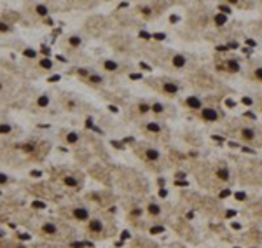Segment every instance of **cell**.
<instances>
[{"instance_id":"cell-29","label":"cell","mask_w":262,"mask_h":248,"mask_svg":"<svg viewBox=\"0 0 262 248\" xmlns=\"http://www.w3.org/2000/svg\"><path fill=\"white\" fill-rule=\"evenodd\" d=\"M152 37H154V39H157V40H163V39H164L166 35H164V33H154Z\"/></svg>"},{"instance_id":"cell-25","label":"cell","mask_w":262,"mask_h":248,"mask_svg":"<svg viewBox=\"0 0 262 248\" xmlns=\"http://www.w3.org/2000/svg\"><path fill=\"white\" fill-rule=\"evenodd\" d=\"M152 110H154V112H163V105H161V103H156V105L152 107Z\"/></svg>"},{"instance_id":"cell-42","label":"cell","mask_w":262,"mask_h":248,"mask_svg":"<svg viewBox=\"0 0 262 248\" xmlns=\"http://www.w3.org/2000/svg\"><path fill=\"white\" fill-rule=\"evenodd\" d=\"M236 198H238V199H245V194H243V192H240V194H236Z\"/></svg>"},{"instance_id":"cell-2","label":"cell","mask_w":262,"mask_h":248,"mask_svg":"<svg viewBox=\"0 0 262 248\" xmlns=\"http://www.w3.org/2000/svg\"><path fill=\"white\" fill-rule=\"evenodd\" d=\"M203 119H206V121H217V119H219V114H217V110H215V108H205V110H203Z\"/></svg>"},{"instance_id":"cell-14","label":"cell","mask_w":262,"mask_h":248,"mask_svg":"<svg viewBox=\"0 0 262 248\" xmlns=\"http://www.w3.org/2000/svg\"><path fill=\"white\" fill-rule=\"evenodd\" d=\"M37 103H39V107H47L49 105V98H47V96H40Z\"/></svg>"},{"instance_id":"cell-19","label":"cell","mask_w":262,"mask_h":248,"mask_svg":"<svg viewBox=\"0 0 262 248\" xmlns=\"http://www.w3.org/2000/svg\"><path fill=\"white\" fill-rule=\"evenodd\" d=\"M37 12L40 16H47V7H46V5H39V7H37Z\"/></svg>"},{"instance_id":"cell-17","label":"cell","mask_w":262,"mask_h":248,"mask_svg":"<svg viewBox=\"0 0 262 248\" xmlns=\"http://www.w3.org/2000/svg\"><path fill=\"white\" fill-rule=\"evenodd\" d=\"M65 184H66V185H72V187H75V185H77V180H75L73 177H66V178H65Z\"/></svg>"},{"instance_id":"cell-24","label":"cell","mask_w":262,"mask_h":248,"mask_svg":"<svg viewBox=\"0 0 262 248\" xmlns=\"http://www.w3.org/2000/svg\"><path fill=\"white\" fill-rule=\"evenodd\" d=\"M163 231H164L163 227H152V229H150V233H152V234H159V233H163Z\"/></svg>"},{"instance_id":"cell-23","label":"cell","mask_w":262,"mask_h":248,"mask_svg":"<svg viewBox=\"0 0 262 248\" xmlns=\"http://www.w3.org/2000/svg\"><path fill=\"white\" fill-rule=\"evenodd\" d=\"M219 177H220V178H224V180H227V178H229V173H227L226 170H220V171H219Z\"/></svg>"},{"instance_id":"cell-26","label":"cell","mask_w":262,"mask_h":248,"mask_svg":"<svg viewBox=\"0 0 262 248\" xmlns=\"http://www.w3.org/2000/svg\"><path fill=\"white\" fill-rule=\"evenodd\" d=\"M91 82H101V75H91Z\"/></svg>"},{"instance_id":"cell-37","label":"cell","mask_w":262,"mask_h":248,"mask_svg":"<svg viewBox=\"0 0 262 248\" xmlns=\"http://www.w3.org/2000/svg\"><path fill=\"white\" fill-rule=\"evenodd\" d=\"M243 103H245V105H252V100H250V98H243Z\"/></svg>"},{"instance_id":"cell-33","label":"cell","mask_w":262,"mask_h":248,"mask_svg":"<svg viewBox=\"0 0 262 248\" xmlns=\"http://www.w3.org/2000/svg\"><path fill=\"white\" fill-rule=\"evenodd\" d=\"M5 182H7V177H5V175H2V173H0V184H5Z\"/></svg>"},{"instance_id":"cell-11","label":"cell","mask_w":262,"mask_h":248,"mask_svg":"<svg viewBox=\"0 0 262 248\" xmlns=\"http://www.w3.org/2000/svg\"><path fill=\"white\" fill-rule=\"evenodd\" d=\"M11 126L9 124H0V135H7V133H11Z\"/></svg>"},{"instance_id":"cell-6","label":"cell","mask_w":262,"mask_h":248,"mask_svg":"<svg viewBox=\"0 0 262 248\" xmlns=\"http://www.w3.org/2000/svg\"><path fill=\"white\" fill-rule=\"evenodd\" d=\"M173 65H175L177 68H182V66L185 65V58L182 56V54H177V56L173 58Z\"/></svg>"},{"instance_id":"cell-34","label":"cell","mask_w":262,"mask_h":248,"mask_svg":"<svg viewBox=\"0 0 262 248\" xmlns=\"http://www.w3.org/2000/svg\"><path fill=\"white\" fill-rule=\"evenodd\" d=\"M140 37H142V39H150V35L147 32H140Z\"/></svg>"},{"instance_id":"cell-12","label":"cell","mask_w":262,"mask_h":248,"mask_svg":"<svg viewBox=\"0 0 262 248\" xmlns=\"http://www.w3.org/2000/svg\"><path fill=\"white\" fill-rule=\"evenodd\" d=\"M227 66H229V70H233V72H238V70H240V65H238V61H233V59L227 63Z\"/></svg>"},{"instance_id":"cell-31","label":"cell","mask_w":262,"mask_h":248,"mask_svg":"<svg viewBox=\"0 0 262 248\" xmlns=\"http://www.w3.org/2000/svg\"><path fill=\"white\" fill-rule=\"evenodd\" d=\"M129 77L133 79V80H138V79H142V73H131Z\"/></svg>"},{"instance_id":"cell-20","label":"cell","mask_w":262,"mask_h":248,"mask_svg":"<svg viewBox=\"0 0 262 248\" xmlns=\"http://www.w3.org/2000/svg\"><path fill=\"white\" fill-rule=\"evenodd\" d=\"M80 44V37H70V46H79Z\"/></svg>"},{"instance_id":"cell-32","label":"cell","mask_w":262,"mask_h":248,"mask_svg":"<svg viewBox=\"0 0 262 248\" xmlns=\"http://www.w3.org/2000/svg\"><path fill=\"white\" fill-rule=\"evenodd\" d=\"M220 11H222V12H226V14H229V12H231V9L227 7V5H222V7H220Z\"/></svg>"},{"instance_id":"cell-13","label":"cell","mask_w":262,"mask_h":248,"mask_svg":"<svg viewBox=\"0 0 262 248\" xmlns=\"http://www.w3.org/2000/svg\"><path fill=\"white\" fill-rule=\"evenodd\" d=\"M243 136L247 138V140H252L255 136V133H253V129H243Z\"/></svg>"},{"instance_id":"cell-7","label":"cell","mask_w":262,"mask_h":248,"mask_svg":"<svg viewBox=\"0 0 262 248\" xmlns=\"http://www.w3.org/2000/svg\"><path fill=\"white\" fill-rule=\"evenodd\" d=\"M164 91L170 93V94H175V93H178V86L171 84V82H168V84H164Z\"/></svg>"},{"instance_id":"cell-46","label":"cell","mask_w":262,"mask_h":248,"mask_svg":"<svg viewBox=\"0 0 262 248\" xmlns=\"http://www.w3.org/2000/svg\"><path fill=\"white\" fill-rule=\"evenodd\" d=\"M19 248H23V246H19Z\"/></svg>"},{"instance_id":"cell-22","label":"cell","mask_w":262,"mask_h":248,"mask_svg":"<svg viewBox=\"0 0 262 248\" xmlns=\"http://www.w3.org/2000/svg\"><path fill=\"white\" fill-rule=\"evenodd\" d=\"M35 54H37V53L33 49H26V51H25V56H28V58H35Z\"/></svg>"},{"instance_id":"cell-18","label":"cell","mask_w":262,"mask_h":248,"mask_svg":"<svg viewBox=\"0 0 262 248\" xmlns=\"http://www.w3.org/2000/svg\"><path fill=\"white\" fill-rule=\"evenodd\" d=\"M40 66L46 68V70H49L51 66H53V63H51V59H42V61H40Z\"/></svg>"},{"instance_id":"cell-9","label":"cell","mask_w":262,"mask_h":248,"mask_svg":"<svg viewBox=\"0 0 262 248\" xmlns=\"http://www.w3.org/2000/svg\"><path fill=\"white\" fill-rule=\"evenodd\" d=\"M103 66H105L107 70H117V63H115V61H110V59H108V61H105V65H103Z\"/></svg>"},{"instance_id":"cell-8","label":"cell","mask_w":262,"mask_h":248,"mask_svg":"<svg viewBox=\"0 0 262 248\" xmlns=\"http://www.w3.org/2000/svg\"><path fill=\"white\" fill-rule=\"evenodd\" d=\"M147 157H149L150 161H156L157 157H159V152L154 150V149H149V150H147Z\"/></svg>"},{"instance_id":"cell-41","label":"cell","mask_w":262,"mask_h":248,"mask_svg":"<svg viewBox=\"0 0 262 248\" xmlns=\"http://www.w3.org/2000/svg\"><path fill=\"white\" fill-rule=\"evenodd\" d=\"M217 51H227V46H219V47H217Z\"/></svg>"},{"instance_id":"cell-16","label":"cell","mask_w":262,"mask_h":248,"mask_svg":"<svg viewBox=\"0 0 262 248\" xmlns=\"http://www.w3.org/2000/svg\"><path fill=\"white\" fill-rule=\"evenodd\" d=\"M215 21H217V25H224V23H227V18L224 14H217L215 16Z\"/></svg>"},{"instance_id":"cell-44","label":"cell","mask_w":262,"mask_h":248,"mask_svg":"<svg viewBox=\"0 0 262 248\" xmlns=\"http://www.w3.org/2000/svg\"><path fill=\"white\" fill-rule=\"evenodd\" d=\"M42 53H44V54H49V49H47V47L44 46V47H42Z\"/></svg>"},{"instance_id":"cell-43","label":"cell","mask_w":262,"mask_h":248,"mask_svg":"<svg viewBox=\"0 0 262 248\" xmlns=\"http://www.w3.org/2000/svg\"><path fill=\"white\" fill-rule=\"evenodd\" d=\"M178 21V16H171V23H177Z\"/></svg>"},{"instance_id":"cell-36","label":"cell","mask_w":262,"mask_h":248,"mask_svg":"<svg viewBox=\"0 0 262 248\" xmlns=\"http://www.w3.org/2000/svg\"><path fill=\"white\" fill-rule=\"evenodd\" d=\"M51 82H56V80H60V75H53V77H49Z\"/></svg>"},{"instance_id":"cell-3","label":"cell","mask_w":262,"mask_h":248,"mask_svg":"<svg viewBox=\"0 0 262 248\" xmlns=\"http://www.w3.org/2000/svg\"><path fill=\"white\" fill-rule=\"evenodd\" d=\"M101 229H103V224H101L98 219H93L91 222H89V231H91V233L98 234V233H101Z\"/></svg>"},{"instance_id":"cell-10","label":"cell","mask_w":262,"mask_h":248,"mask_svg":"<svg viewBox=\"0 0 262 248\" xmlns=\"http://www.w3.org/2000/svg\"><path fill=\"white\" fill-rule=\"evenodd\" d=\"M147 129H149V131H154V133H159L161 128H159V124H156V122H149V124H147Z\"/></svg>"},{"instance_id":"cell-1","label":"cell","mask_w":262,"mask_h":248,"mask_svg":"<svg viewBox=\"0 0 262 248\" xmlns=\"http://www.w3.org/2000/svg\"><path fill=\"white\" fill-rule=\"evenodd\" d=\"M72 215H73V219H77V220H87L89 219V212H87L86 208H73Z\"/></svg>"},{"instance_id":"cell-5","label":"cell","mask_w":262,"mask_h":248,"mask_svg":"<svg viewBox=\"0 0 262 248\" xmlns=\"http://www.w3.org/2000/svg\"><path fill=\"white\" fill-rule=\"evenodd\" d=\"M187 105L191 107V108H199V107H201V101H199V98H196V96H191V98H187Z\"/></svg>"},{"instance_id":"cell-4","label":"cell","mask_w":262,"mask_h":248,"mask_svg":"<svg viewBox=\"0 0 262 248\" xmlns=\"http://www.w3.org/2000/svg\"><path fill=\"white\" fill-rule=\"evenodd\" d=\"M42 233H46V234H56L58 229H56V226H54V224H44V226H42Z\"/></svg>"},{"instance_id":"cell-40","label":"cell","mask_w":262,"mask_h":248,"mask_svg":"<svg viewBox=\"0 0 262 248\" xmlns=\"http://www.w3.org/2000/svg\"><path fill=\"white\" fill-rule=\"evenodd\" d=\"M86 124H87V128H93V119H91V117L87 119V122H86Z\"/></svg>"},{"instance_id":"cell-15","label":"cell","mask_w":262,"mask_h":248,"mask_svg":"<svg viewBox=\"0 0 262 248\" xmlns=\"http://www.w3.org/2000/svg\"><path fill=\"white\" fill-rule=\"evenodd\" d=\"M77 140H79L77 133H70V135H66V142H68V143H75Z\"/></svg>"},{"instance_id":"cell-45","label":"cell","mask_w":262,"mask_h":248,"mask_svg":"<svg viewBox=\"0 0 262 248\" xmlns=\"http://www.w3.org/2000/svg\"><path fill=\"white\" fill-rule=\"evenodd\" d=\"M0 89H2V84H0Z\"/></svg>"},{"instance_id":"cell-39","label":"cell","mask_w":262,"mask_h":248,"mask_svg":"<svg viewBox=\"0 0 262 248\" xmlns=\"http://www.w3.org/2000/svg\"><path fill=\"white\" fill-rule=\"evenodd\" d=\"M32 177H42V173L40 171H32Z\"/></svg>"},{"instance_id":"cell-30","label":"cell","mask_w":262,"mask_h":248,"mask_svg":"<svg viewBox=\"0 0 262 248\" xmlns=\"http://www.w3.org/2000/svg\"><path fill=\"white\" fill-rule=\"evenodd\" d=\"M0 32H9V26L5 23H0Z\"/></svg>"},{"instance_id":"cell-35","label":"cell","mask_w":262,"mask_h":248,"mask_svg":"<svg viewBox=\"0 0 262 248\" xmlns=\"http://www.w3.org/2000/svg\"><path fill=\"white\" fill-rule=\"evenodd\" d=\"M149 110V105H140V112H147Z\"/></svg>"},{"instance_id":"cell-21","label":"cell","mask_w":262,"mask_h":248,"mask_svg":"<svg viewBox=\"0 0 262 248\" xmlns=\"http://www.w3.org/2000/svg\"><path fill=\"white\" fill-rule=\"evenodd\" d=\"M149 212L150 213H156V215H157V213H159V206H157V205H150L149 206Z\"/></svg>"},{"instance_id":"cell-28","label":"cell","mask_w":262,"mask_h":248,"mask_svg":"<svg viewBox=\"0 0 262 248\" xmlns=\"http://www.w3.org/2000/svg\"><path fill=\"white\" fill-rule=\"evenodd\" d=\"M33 206L35 208H44L46 205H44V201H33Z\"/></svg>"},{"instance_id":"cell-27","label":"cell","mask_w":262,"mask_h":248,"mask_svg":"<svg viewBox=\"0 0 262 248\" xmlns=\"http://www.w3.org/2000/svg\"><path fill=\"white\" fill-rule=\"evenodd\" d=\"M255 77L259 79V80H262V68H257V70H255Z\"/></svg>"},{"instance_id":"cell-38","label":"cell","mask_w":262,"mask_h":248,"mask_svg":"<svg viewBox=\"0 0 262 248\" xmlns=\"http://www.w3.org/2000/svg\"><path fill=\"white\" fill-rule=\"evenodd\" d=\"M25 150H26V152H32V150H33V145H25Z\"/></svg>"}]
</instances>
